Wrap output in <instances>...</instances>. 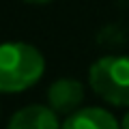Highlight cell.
<instances>
[{
	"mask_svg": "<svg viewBox=\"0 0 129 129\" xmlns=\"http://www.w3.org/2000/svg\"><path fill=\"white\" fill-rule=\"evenodd\" d=\"M45 58L30 43H0V92H24L43 78Z\"/></svg>",
	"mask_w": 129,
	"mask_h": 129,
	"instance_id": "obj_1",
	"label": "cell"
},
{
	"mask_svg": "<svg viewBox=\"0 0 129 129\" xmlns=\"http://www.w3.org/2000/svg\"><path fill=\"white\" fill-rule=\"evenodd\" d=\"M88 84L110 106L129 108V56H103L88 71Z\"/></svg>",
	"mask_w": 129,
	"mask_h": 129,
	"instance_id": "obj_2",
	"label": "cell"
},
{
	"mask_svg": "<svg viewBox=\"0 0 129 129\" xmlns=\"http://www.w3.org/2000/svg\"><path fill=\"white\" fill-rule=\"evenodd\" d=\"M84 101V84L75 78H58L47 88V106L56 114L69 116L80 110Z\"/></svg>",
	"mask_w": 129,
	"mask_h": 129,
	"instance_id": "obj_3",
	"label": "cell"
},
{
	"mask_svg": "<svg viewBox=\"0 0 129 129\" xmlns=\"http://www.w3.org/2000/svg\"><path fill=\"white\" fill-rule=\"evenodd\" d=\"M60 125L62 123L58 120V114L50 106L32 103L15 112L7 129H60Z\"/></svg>",
	"mask_w": 129,
	"mask_h": 129,
	"instance_id": "obj_4",
	"label": "cell"
},
{
	"mask_svg": "<svg viewBox=\"0 0 129 129\" xmlns=\"http://www.w3.org/2000/svg\"><path fill=\"white\" fill-rule=\"evenodd\" d=\"M60 129H120V123L103 108H80L67 116Z\"/></svg>",
	"mask_w": 129,
	"mask_h": 129,
	"instance_id": "obj_5",
	"label": "cell"
},
{
	"mask_svg": "<svg viewBox=\"0 0 129 129\" xmlns=\"http://www.w3.org/2000/svg\"><path fill=\"white\" fill-rule=\"evenodd\" d=\"M120 129H129V110H127V114L123 116V120H120Z\"/></svg>",
	"mask_w": 129,
	"mask_h": 129,
	"instance_id": "obj_6",
	"label": "cell"
},
{
	"mask_svg": "<svg viewBox=\"0 0 129 129\" xmlns=\"http://www.w3.org/2000/svg\"><path fill=\"white\" fill-rule=\"evenodd\" d=\"M26 2H30V5H47L52 0H26Z\"/></svg>",
	"mask_w": 129,
	"mask_h": 129,
	"instance_id": "obj_7",
	"label": "cell"
}]
</instances>
